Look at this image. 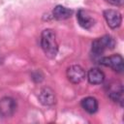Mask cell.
<instances>
[{"label":"cell","mask_w":124,"mask_h":124,"mask_svg":"<svg viewBox=\"0 0 124 124\" xmlns=\"http://www.w3.org/2000/svg\"><path fill=\"white\" fill-rule=\"evenodd\" d=\"M108 95L113 102H119L122 105L123 101V86L120 82L109 84L108 86Z\"/></svg>","instance_id":"ba28073f"},{"label":"cell","mask_w":124,"mask_h":124,"mask_svg":"<svg viewBox=\"0 0 124 124\" xmlns=\"http://www.w3.org/2000/svg\"><path fill=\"white\" fill-rule=\"evenodd\" d=\"M73 13H74L73 10L68 9L61 5H57L52 11V15H53L54 18H56L58 20H63V19H67V18L71 17Z\"/></svg>","instance_id":"7c38bea8"},{"label":"cell","mask_w":124,"mask_h":124,"mask_svg":"<svg viewBox=\"0 0 124 124\" xmlns=\"http://www.w3.org/2000/svg\"><path fill=\"white\" fill-rule=\"evenodd\" d=\"M115 46V40L109 35H105L93 41L91 51L95 56L100 57L106 50L112 49Z\"/></svg>","instance_id":"7a4b0ae2"},{"label":"cell","mask_w":124,"mask_h":124,"mask_svg":"<svg viewBox=\"0 0 124 124\" xmlns=\"http://www.w3.org/2000/svg\"><path fill=\"white\" fill-rule=\"evenodd\" d=\"M77 19L78 21V24L84 29H90L94 25V22H95L94 19L88 15V13L82 9L78 11Z\"/></svg>","instance_id":"9c48e42d"},{"label":"cell","mask_w":124,"mask_h":124,"mask_svg":"<svg viewBox=\"0 0 124 124\" xmlns=\"http://www.w3.org/2000/svg\"><path fill=\"white\" fill-rule=\"evenodd\" d=\"M104 17L108 23V25L111 29H116L121 25L122 22V16L116 10L108 9L104 11Z\"/></svg>","instance_id":"8992f818"},{"label":"cell","mask_w":124,"mask_h":124,"mask_svg":"<svg viewBox=\"0 0 124 124\" xmlns=\"http://www.w3.org/2000/svg\"><path fill=\"white\" fill-rule=\"evenodd\" d=\"M87 79L91 84H101L105 79V75L101 70L91 68L87 73Z\"/></svg>","instance_id":"30bf717a"},{"label":"cell","mask_w":124,"mask_h":124,"mask_svg":"<svg viewBox=\"0 0 124 124\" xmlns=\"http://www.w3.org/2000/svg\"><path fill=\"white\" fill-rule=\"evenodd\" d=\"M86 73L79 65H72L67 69V78L72 83H79L84 79Z\"/></svg>","instance_id":"5b68a950"},{"label":"cell","mask_w":124,"mask_h":124,"mask_svg":"<svg viewBox=\"0 0 124 124\" xmlns=\"http://www.w3.org/2000/svg\"><path fill=\"white\" fill-rule=\"evenodd\" d=\"M41 46L48 58H54L58 52V44L55 32L52 29H45L41 34Z\"/></svg>","instance_id":"6da1fadb"},{"label":"cell","mask_w":124,"mask_h":124,"mask_svg":"<svg viewBox=\"0 0 124 124\" xmlns=\"http://www.w3.org/2000/svg\"><path fill=\"white\" fill-rule=\"evenodd\" d=\"M80 105H81L82 108L90 114H93L98 110V101L94 97L83 98L80 102Z\"/></svg>","instance_id":"8fae6325"},{"label":"cell","mask_w":124,"mask_h":124,"mask_svg":"<svg viewBox=\"0 0 124 124\" xmlns=\"http://www.w3.org/2000/svg\"><path fill=\"white\" fill-rule=\"evenodd\" d=\"M99 63L103 66L109 67L117 73H122L124 70V61L120 54H113L110 56L100 57Z\"/></svg>","instance_id":"3957f363"},{"label":"cell","mask_w":124,"mask_h":124,"mask_svg":"<svg viewBox=\"0 0 124 124\" xmlns=\"http://www.w3.org/2000/svg\"><path fill=\"white\" fill-rule=\"evenodd\" d=\"M39 101L44 106H52L56 103V97L54 91L49 87H44L40 90Z\"/></svg>","instance_id":"52a82bcc"},{"label":"cell","mask_w":124,"mask_h":124,"mask_svg":"<svg viewBox=\"0 0 124 124\" xmlns=\"http://www.w3.org/2000/svg\"><path fill=\"white\" fill-rule=\"evenodd\" d=\"M106 1L114 6H122L124 3V0H106Z\"/></svg>","instance_id":"4fadbf2b"},{"label":"cell","mask_w":124,"mask_h":124,"mask_svg":"<svg viewBox=\"0 0 124 124\" xmlns=\"http://www.w3.org/2000/svg\"><path fill=\"white\" fill-rule=\"evenodd\" d=\"M16 109V102L12 97H3L0 99V115L4 118L11 117Z\"/></svg>","instance_id":"277c9868"}]
</instances>
